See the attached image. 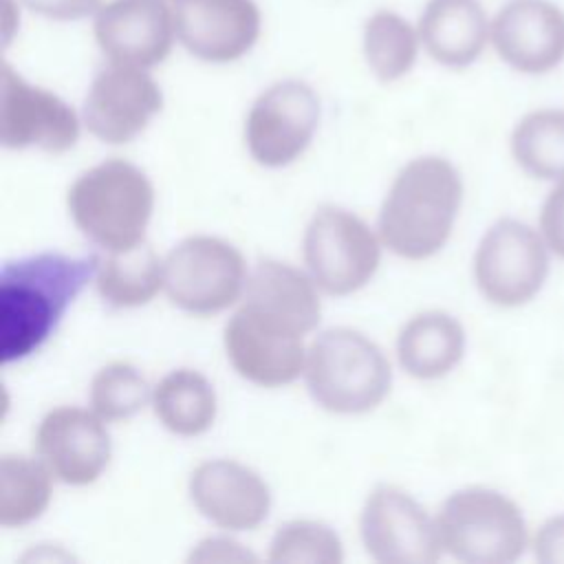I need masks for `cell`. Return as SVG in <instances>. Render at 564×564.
I'll use <instances>...</instances> for the list:
<instances>
[{"instance_id":"cell-20","label":"cell","mask_w":564,"mask_h":564,"mask_svg":"<svg viewBox=\"0 0 564 564\" xmlns=\"http://www.w3.org/2000/svg\"><path fill=\"white\" fill-rule=\"evenodd\" d=\"M416 31L434 62L447 68H465L489 44L491 18L478 0H427Z\"/></svg>"},{"instance_id":"cell-28","label":"cell","mask_w":564,"mask_h":564,"mask_svg":"<svg viewBox=\"0 0 564 564\" xmlns=\"http://www.w3.org/2000/svg\"><path fill=\"white\" fill-rule=\"evenodd\" d=\"M269 560L275 564H339L344 560V549L330 527L315 520H291L275 531L269 546Z\"/></svg>"},{"instance_id":"cell-7","label":"cell","mask_w":564,"mask_h":564,"mask_svg":"<svg viewBox=\"0 0 564 564\" xmlns=\"http://www.w3.org/2000/svg\"><path fill=\"white\" fill-rule=\"evenodd\" d=\"M247 284L242 253L214 236H192L163 260V286L172 304L192 315H212L231 306Z\"/></svg>"},{"instance_id":"cell-24","label":"cell","mask_w":564,"mask_h":564,"mask_svg":"<svg viewBox=\"0 0 564 564\" xmlns=\"http://www.w3.org/2000/svg\"><path fill=\"white\" fill-rule=\"evenodd\" d=\"M513 161L533 178H564V110L538 108L527 112L511 132Z\"/></svg>"},{"instance_id":"cell-23","label":"cell","mask_w":564,"mask_h":564,"mask_svg":"<svg viewBox=\"0 0 564 564\" xmlns=\"http://www.w3.org/2000/svg\"><path fill=\"white\" fill-rule=\"evenodd\" d=\"M95 284L99 295L112 306L148 304L163 286V260L145 242L132 249L108 251V258H99Z\"/></svg>"},{"instance_id":"cell-21","label":"cell","mask_w":564,"mask_h":564,"mask_svg":"<svg viewBox=\"0 0 564 564\" xmlns=\"http://www.w3.org/2000/svg\"><path fill=\"white\" fill-rule=\"evenodd\" d=\"M465 352V328L445 311L414 315L397 337L401 368L416 379H441Z\"/></svg>"},{"instance_id":"cell-19","label":"cell","mask_w":564,"mask_h":564,"mask_svg":"<svg viewBox=\"0 0 564 564\" xmlns=\"http://www.w3.org/2000/svg\"><path fill=\"white\" fill-rule=\"evenodd\" d=\"M223 341L236 372L256 386H286L304 372V337L271 333L247 319L240 311L227 322Z\"/></svg>"},{"instance_id":"cell-26","label":"cell","mask_w":564,"mask_h":564,"mask_svg":"<svg viewBox=\"0 0 564 564\" xmlns=\"http://www.w3.org/2000/svg\"><path fill=\"white\" fill-rule=\"evenodd\" d=\"M419 31L392 11H377L364 26V55L381 82L403 77L416 62Z\"/></svg>"},{"instance_id":"cell-6","label":"cell","mask_w":564,"mask_h":564,"mask_svg":"<svg viewBox=\"0 0 564 564\" xmlns=\"http://www.w3.org/2000/svg\"><path fill=\"white\" fill-rule=\"evenodd\" d=\"M549 245L540 229L500 218L478 242L474 253V280L480 295L505 308L531 302L549 278Z\"/></svg>"},{"instance_id":"cell-5","label":"cell","mask_w":564,"mask_h":564,"mask_svg":"<svg viewBox=\"0 0 564 564\" xmlns=\"http://www.w3.org/2000/svg\"><path fill=\"white\" fill-rule=\"evenodd\" d=\"M436 527L443 551L467 564H509L529 544L522 509L489 487H465L447 496Z\"/></svg>"},{"instance_id":"cell-27","label":"cell","mask_w":564,"mask_h":564,"mask_svg":"<svg viewBox=\"0 0 564 564\" xmlns=\"http://www.w3.org/2000/svg\"><path fill=\"white\" fill-rule=\"evenodd\" d=\"M150 399V388L141 372L123 361L97 370L90 381V405L104 421H123L134 416Z\"/></svg>"},{"instance_id":"cell-32","label":"cell","mask_w":564,"mask_h":564,"mask_svg":"<svg viewBox=\"0 0 564 564\" xmlns=\"http://www.w3.org/2000/svg\"><path fill=\"white\" fill-rule=\"evenodd\" d=\"M196 560V562H234V560H253V555H249L247 551H242L236 542H229V540H220V538H214V540H205L198 544L196 551H192L189 555V562Z\"/></svg>"},{"instance_id":"cell-17","label":"cell","mask_w":564,"mask_h":564,"mask_svg":"<svg viewBox=\"0 0 564 564\" xmlns=\"http://www.w3.org/2000/svg\"><path fill=\"white\" fill-rule=\"evenodd\" d=\"M315 286L313 278H306L300 269L264 260L247 278L238 311H245L262 328L304 337L317 326L322 313Z\"/></svg>"},{"instance_id":"cell-30","label":"cell","mask_w":564,"mask_h":564,"mask_svg":"<svg viewBox=\"0 0 564 564\" xmlns=\"http://www.w3.org/2000/svg\"><path fill=\"white\" fill-rule=\"evenodd\" d=\"M533 555L542 564H564V513L540 524L533 535Z\"/></svg>"},{"instance_id":"cell-9","label":"cell","mask_w":564,"mask_h":564,"mask_svg":"<svg viewBox=\"0 0 564 564\" xmlns=\"http://www.w3.org/2000/svg\"><path fill=\"white\" fill-rule=\"evenodd\" d=\"M366 553L383 564H434L441 553L436 518L403 489L379 485L366 498L359 518Z\"/></svg>"},{"instance_id":"cell-22","label":"cell","mask_w":564,"mask_h":564,"mask_svg":"<svg viewBox=\"0 0 564 564\" xmlns=\"http://www.w3.org/2000/svg\"><path fill=\"white\" fill-rule=\"evenodd\" d=\"M152 408L172 434L198 436L214 425L218 405L212 383L200 372L178 368L156 383Z\"/></svg>"},{"instance_id":"cell-8","label":"cell","mask_w":564,"mask_h":564,"mask_svg":"<svg viewBox=\"0 0 564 564\" xmlns=\"http://www.w3.org/2000/svg\"><path fill=\"white\" fill-rule=\"evenodd\" d=\"M381 247L370 227L348 209L319 207L304 231V262L328 295H348L375 275Z\"/></svg>"},{"instance_id":"cell-12","label":"cell","mask_w":564,"mask_h":564,"mask_svg":"<svg viewBox=\"0 0 564 564\" xmlns=\"http://www.w3.org/2000/svg\"><path fill=\"white\" fill-rule=\"evenodd\" d=\"M163 95L145 68L112 64L99 70L84 99V123L106 143H128L161 110Z\"/></svg>"},{"instance_id":"cell-13","label":"cell","mask_w":564,"mask_h":564,"mask_svg":"<svg viewBox=\"0 0 564 564\" xmlns=\"http://www.w3.org/2000/svg\"><path fill=\"white\" fill-rule=\"evenodd\" d=\"M489 44L522 75H544L564 62V9L553 0H507L491 18Z\"/></svg>"},{"instance_id":"cell-15","label":"cell","mask_w":564,"mask_h":564,"mask_svg":"<svg viewBox=\"0 0 564 564\" xmlns=\"http://www.w3.org/2000/svg\"><path fill=\"white\" fill-rule=\"evenodd\" d=\"M33 449L44 467L66 485H90L110 463L104 419L82 408H55L37 425Z\"/></svg>"},{"instance_id":"cell-2","label":"cell","mask_w":564,"mask_h":564,"mask_svg":"<svg viewBox=\"0 0 564 564\" xmlns=\"http://www.w3.org/2000/svg\"><path fill=\"white\" fill-rule=\"evenodd\" d=\"M460 200L458 170L447 159L419 156L397 174L383 198L379 238L399 258L425 260L445 247Z\"/></svg>"},{"instance_id":"cell-31","label":"cell","mask_w":564,"mask_h":564,"mask_svg":"<svg viewBox=\"0 0 564 564\" xmlns=\"http://www.w3.org/2000/svg\"><path fill=\"white\" fill-rule=\"evenodd\" d=\"M26 9L48 20H82L95 15L101 7V0H22Z\"/></svg>"},{"instance_id":"cell-25","label":"cell","mask_w":564,"mask_h":564,"mask_svg":"<svg viewBox=\"0 0 564 564\" xmlns=\"http://www.w3.org/2000/svg\"><path fill=\"white\" fill-rule=\"evenodd\" d=\"M51 471L42 460L4 454L0 460V524L22 527L51 502Z\"/></svg>"},{"instance_id":"cell-18","label":"cell","mask_w":564,"mask_h":564,"mask_svg":"<svg viewBox=\"0 0 564 564\" xmlns=\"http://www.w3.org/2000/svg\"><path fill=\"white\" fill-rule=\"evenodd\" d=\"M187 489L200 516L231 531L256 529L271 509L267 482L236 460L200 463L192 471Z\"/></svg>"},{"instance_id":"cell-16","label":"cell","mask_w":564,"mask_h":564,"mask_svg":"<svg viewBox=\"0 0 564 564\" xmlns=\"http://www.w3.org/2000/svg\"><path fill=\"white\" fill-rule=\"evenodd\" d=\"M170 0H110L95 13V40L112 64L150 68L172 48Z\"/></svg>"},{"instance_id":"cell-1","label":"cell","mask_w":564,"mask_h":564,"mask_svg":"<svg viewBox=\"0 0 564 564\" xmlns=\"http://www.w3.org/2000/svg\"><path fill=\"white\" fill-rule=\"evenodd\" d=\"M99 256L37 253L2 264L0 359L11 364L35 352L57 328L64 311L97 273Z\"/></svg>"},{"instance_id":"cell-3","label":"cell","mask_w":564,"mask_h":564,"mask_svg":"<svg viewBox=\"0 0 564 564\" xmlns=\"http://www.w3.org/2000/svg\"><path fill=\"white\" fill-rule=\"evenodd\" d=\"M66 203L84 236L106 251H121L143 242L154 187L137 165L110 159L79 174Z\"/></svg>"},{"instance_id":"cell-4","label":"cell","mask_w":564,"mask_h":564,"mask_svg":"<svg viewBox=\"0 0 564 564\" xmlns=\"http://www.w3.org/2000/svg\"><path fill=\"white\" fill-rule=\"evenodd\" d=\"M304 375L313 401L335 414H361L377 408L392 383L381 348L346 326L328 328L313 339Z\"/></svg>"},{"instance_id":"cell-29","label":"cell","mask_w":564,"mask_h":564,"mask_svg":"<svg viewBox=\"0 0 564 564\" xmlns=\"http://www.w3.org/2000/svg\"><path fill=\"white\" fill-rule=\"evenodd\" d=\"M540 234L549 245L551 253L564 260V178L555 181V187L542 203Z\"/></svg>"},{"instance_id":"cell-14","label":"cell","mask_w":564,"mask_h":564,"mask_svg":"<svg viewBox=\"0 0 564 564\" xmlns=\"http://www.w3.org/2000/svg\"><path fill=\"white\" fill-rule=\"evenodd\" d=\"M176 40L198 59L225 64L242 57L260 37L253 0H170Z\"/></svg>"},{"instance_id":"cell-11","label":"cell","mask_w":564,"mask_h":564,"mask_svg":"<svg viewBox=\"0 0 564 564\" xmlns=\"http://www.w3.org/2000/svg\"><path fill=\"white\" fill-rule=\"evenodd\" d=\"M0 86V141L4 148L37 145L59 154L75 145L79 119L64 99L29 84L7 62L2 64Z\"/></svg>"},{"instance_id":"cell-10","label":"cell","mask_w":564,"mask_h":564,"mask_svg":"<svg viewBox=\"0 0 564 564\" xmlns=\"http://www.w3.org/2000/svg\"><path fill=\"white\" fill-rule=\"evenodd\" d=\"M319 123V99L300 79L269 86L251 106L245 141L256 163L282 167L293 163L311 143Z\"/></svg>"}]
</instances>
